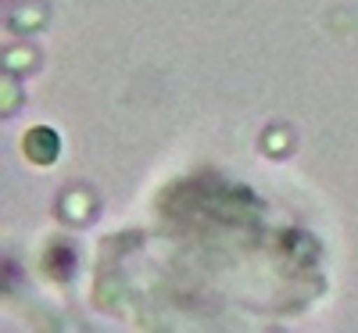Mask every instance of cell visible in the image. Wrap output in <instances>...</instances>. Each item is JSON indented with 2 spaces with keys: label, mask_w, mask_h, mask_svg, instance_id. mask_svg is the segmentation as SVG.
I'll return each instance as SVG.
<instances>
[]
</instances>
